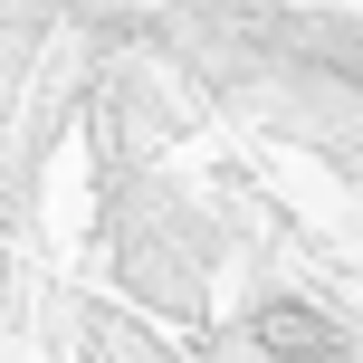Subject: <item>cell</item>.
<instances>
[{
  "label": "cell",
  "mask_w": 363,
  "mask_h": 363,
  "mask_svg": "<svg viewBox=\"0 0 363 363\" xmlns=\"http://www.w3.org/2000/svg\"><path fill=\"white\" fill-rule=\"evenodd\" d=\"M258 354L277 363H325L335 354V325L315 306H296V296H277V306H258Z\"/></svg>",
  "instance_id": "6da1fadb"
}]
</instances>
